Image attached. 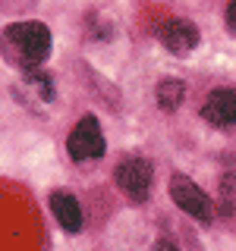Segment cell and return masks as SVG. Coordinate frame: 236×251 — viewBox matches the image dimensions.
Listing matches in <instances>:
<instances>
[{
    "instance_id": "obj_10",
    "label": "cell",
    "mask_w": 236,
    "mask_h": 251,
    "mask_svg": "<svg viewBox=\"0 0 236 251\" xmlns=\"http://www.w3.org/2000/svg\"><path fill=\"white\" fill-rule=\"evenodd\" d=\"M227 28H230L233 35H236V0H233L230 6H227Z\"/></svg>"
},
{
    "instance_id": "obj_9",
    "label": "cell",
    "mask_w": 236,
    "mask_h": 251,
    "mask_svg": "<svg viewBox=\"0 0 236 251\" xmlns=\"http://www.w3.org/2000/svg\"><path fill=\"white\" fill-rule=\"evenodd\" d=\"M220 188H224V198H233L236 195V173H227V176L220 179Z\"/></svg>"
},
{
    "instance_id": "obj_2",
    "label": "cell",
    "mask_w": 236,
    "mask_h": 251,
    "mask_svg": "<svg viewBox=\"0 0 236 251\" xmlns=\"http://www.w3.org/2000/svg\"><path fill=\"white\" fill-rule=\"evenodd\" d=\"M170 198L177 201L179 210H186L189 217L202 220V223H211V220H214V201H211L192 179H186L183 173H177V176L170 179Z\"/></svg>"
},
{
    "instance_id": "obj_6",
    "label": "cell",
    "mask_w": 236,
    "mask_h": 251,
    "mask_svg": "<svg viewBox=\"0 0 236 251\" xmlns=\"http://www.w3.org/2000/svg\"><path fill=\"white\" fill-rule=\"evenodd\" d=\"M202 116L211 126H230L236 123V88H217L202 104Z\"/></svg>"
},
{
    "instance_id": "obj_11",
    "label": "cell",
    "mask_w": 236,
    "mask_h": 251,
    "mask_svg": "<svg viewBox=\"0 0 236 251\" xmlns=\"http://www.w3.org/2000/svg\"><path fill=\"white\" fill-rule=\"evenodd\" d=\"M154 251H177V245H173L170 239H157L154 242Z\"/></svg>"
},
{
    "instance_id": "obj_4",
    "label": "cell",
    "mask_w": 236,
    "mask_h": 251,
    "mask_svg": "<svg viewBox=\"0 0 236 251\" xmlns=\"http://www.w3.org/2000/svg\"><path fill=\"white\" fill-rule=\"evenodd\" d=\"M117 185H120V192L126 198H132L136 204H142L148 198V192H151V163L142 160V157H129V160H123L120 167H117Z\"/></svg>"
},
{
    "instance_id": "obj_7",
    "label": "cell",
    "mask_w": 236,
    "mask_h": 251,
    "mask_svg": "<svg viewBox=\"0 0 236 251\" xmlns=\"http://www.w3.org/2000/svg\"><path fill=\"white\" fill-rule=\"evenodd\" d=\"M51 210H54L57 223L66 232H79V229H82V207H79V201L69 192H54L51 195Z\"/></svg>"
},
{
    "instance_id": "obj_5",
    "label": "cell",
    "mask_w": 236,
    "mask_h": 251,
    "mask_svg": "<svg viewBox=\"0 0 236 251\" xmlns=\"http://www.w3.org/2000/svg\"><path fill=\"white\" fill-rule=\"evenodd\" d=\"M157 35H161L164 47H167L170 53H177V57H189V53L199 47V28H195L189 19H170V22H164V28L157 31Z\"/></svg>"
},
{
    "instance_id": "obj_8",
    "label": "cell",
    "mask_w": 236,
    "mask_h": 251,
    "mask_svg": "<svg viewBox=\"0 0 236 251\" xmlns=\"http://www.w3.org/2000/svg\"><path fill=\"white\" fill-rule=\"evenodd\" d=\"M154 98H157V107L161 110H177L186 98V85L179 78H164V82H157Z\"/></svg>"
},
{
    "instance_id": "obj_3",
    "label": "cell",
    "mask_w": 236,
    "mask_h": 251,
    "mask_svg": "<svg viewBox=\"0 0 236 251\" xmlns=\"http://www.w3.org/2000/svg\"><path fill=\"white\" fill-rule=\"evenodd\" d=\"M66 151L73 160H98L101 154H104V132H101V126L94 116H82V120L76 123V129L69 132L66 138Z\"/></svg>"
},
{
    "instance_id": "obj_1",
    "label": "cell",
    "mask_w": 236,
    "mask_h": 251,
    "mask_svg": "<svg viewBox=\"0 0 236 251\" xmlns=\"http://www.w3.org/2000/svg\"><path fill=\"white\" fill-rule=\"evenodd\" d=\"M51 53V31L44 22H13L0 31V57L19 69H38Z\"/></svg>"
}]
</instances>
